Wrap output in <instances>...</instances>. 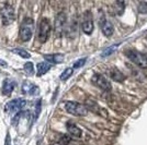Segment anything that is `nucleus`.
Here are the masks:
<instances>
[{
  "mask_svg": "<svg viewBox=\"0 0 147 145\" xmlns=\"http://www.w3.org/2000/svg\"><path fill=\"white\" fill-rule=\"evenodd\" d=\"M65 109L68 114L77 116V117H84V116L88 115V108L85 105L77 103V102H66Z\"/></svg>",
  "mask_w": 147,
  "mask_h": 145,
  "instance_id": "1",
  "label": "nucleus"
},
{
  "mask_svg": "<svg viewBox=\"0 0 147 145\" xmlns=\"http://www.w3.org/2000/svg\"><path fill=\"white\" fill-rule=\"evenodd\" d=\"M125 54L129 57V60L136 66H138L142 69H147V55L142 54L136 50H127Z\"/></svg>",
  "mask_w": 147,
  "mask_h": 145,
  "instance_id": "2",
  "label": "nucleus"
},
{
  "mask_svg": "<svg viewBox=\"0 0 147 145\" xmlns=\"http://www.w3.org/2000/svg\"><path fill=\"white\" fill-rule=\"evenodd\" d=\"M33 26H34L33 20L30 18L25 19L23 21V23L21 24L19 35H20V38L23 42H29L31 39V37L33 35Z\"/></svg>",
  "mask_w": 147,
  "mask_h": 145,
  "instance_id": "3",
  "label": "nucleus"
},
{
  "mask_svg": "<svg viewBox=\"0 0 147 145\" xmlns=\"http://www.w3.org/2000/svg\"><path fill=\"white\" fill-rule=\"evenodd\" d=\"M0 15H1V20H2V24H11L14 21V9L9 3H3L0 7Z\"/></svg>",
  "mask_w": 147,
  "mask_h": 145,
  "instance_id": "4",
  "label": "nucleus"
},
{
  "mask_svg": "<svg viewBox=\"0 0 147 145\" xmlns=\"http://www.w3.org/2000/svg\"><path fill=\"white\" fill-rule=\"evenodd\" d=\"M49 33H51V23L46 18H43L40 22L38 31H37V38L40 43L44 44L46 42L49 36Z\"/></svg>",
  "mask_w": 147,
  "mask_h": 145,
  "instance_id": "5",
  "label": "nucleus"
},
{
  "mask_svg": "<svg viewBox=\"0 0 147 145\" xmlns=\"http://www.w3.org/2000/svg\"><path fill=\"white\" fill-rule=\"evenodd\" d=\"M25 105H26V102L24 99H21V98L12 99L6 105V110L11 115H18L19 112H21V110L23 109Z\"/></svg>",
  "mask_w": 147,
  "mask_h": 145,
  "instance_id": "6",
  "label": "nucleus"
},
{
  "mask_svg": "<svg viewBox=\"0 0 147 145\" xmlns=\"http://www.w3.org/2000/svg\"><path fill=\"white\" fill-rule=\"evenodd\" d=\"M91 81L93 84L97 85L101 90H104V91H110L111 90V83L100 73L93 74L91 78Z\"/></svg>",
  "mask_w": 147,
  "mask_h": 145,
  "instance_id": "7",
  "label": "nucleus"
},
{
  "mask_svg": "<svg viewBox=\"0 0 147 145\" xmlns=\"http://www.w3.org/2000/svg\"><path fill=\"white\" fill-rule=\"evenodd\" d=\"M81 29L82 32L86 35H91L93 32V21H92V14L89 11L85 13V18H84V22L81 24Z\"/></svg>",
  "mask_w": 147,
  "mask_h": 145,
  "instance_id": "8",
  "label": "nucleus"
},
{
  "mask_svg": "<svg viewBox=\"0 0 147 145\" xmlns=\"http://www.w3.org/2000/svg\"><path fill=\"white\" fill-rule=\"evenodd\" d=\"M21 90H22V93L24 95H37L38 94V87H37L35 84H33L30 81H24L22 83V86H21Z\"/></svg>",
  "mask_w": 147,
  "mask_h": 145,
  "instance_id": "9",
  "label": "nucleus"
},
{
  "mask_svg": "<svg viewBox=\"0 0 147 145\" xmlns=\"http://www.w3.org/2000/svg\"><path fill=\"white\" fill-rule=\"evenodd\" d=\"M66 23V14L64 12H59L57 14V17L55 19V34L57 36H61L63 29H64V25Z\"/></svg>",
  "mask_w": 147,
  "mask_h": 145,
  "instance_id": "10",
  "label": "nucleus"
},
{
  "mask_svg": "<svg viewBox=\"0 0 147 145\" xmlns=\"http://www.w3.org/2000/svg\"><path fill=\"white\" fill-rule=\"evenodd\" d=\"M100 26H101V31L103 33L104 36L110 37L113 35V32H114V27L111 22H109L108 20H105L104 18H102V20L100 21Z\"/></svg>",
  "mask_w": 147,
  "mask_h": 145,
  "instance_id": "11",
  "label": "nucleus"
},
{
  "mask_svg": "<svg viewBox=\"0 0 147 145\" xmlns=\"http://www.w3.org/2000/svg\"><path fill=\"white\" fill-rule=\"evenodd\" d=\"M66 128H67V131L69 132V134L75 136V138H80L82 134V131L80 130V128L71 121H68L66 123Z\"/></svg>",
  "mask_w": 147,
  "mask_h": 145,
  "instance_id": "12",
  "label": "nucleus"
},
{
  "mask_svg": "<svg viewBox=\"0 0 147 145\" xmlns=\"http://www.w3.org/2000/svg\"><path fill=\"white\" fill-rule=\"evenodd\" d=\"M65 56L63 54H52V55H44V59L49 63H61L64 61Z\"/></svg>",
  "mask_w": 147,
  "mask_h": 145,
  "instance_id": "13",
  "label": "nucleus"
},
{
  "mask_svg": "<svg viewBox=\"0 0 147 145\" xmlns=\"http://www.w3.org/2000/svg\"><path fill=\"white\" fill-rule=\"evenodd\" d=\"M109 75L113 81H117V82H123L125 80V75L117 68H112L109 71Z\"/></svg>",
  "mask_w": 147,
  "mask_h": 145,
  "instance_id": "14",
  "label": "nucleus"
},
{
  "mask_svg": "<svg viewBox=\"0 0 147 145\" xmlns=\"http://www.w3.org/2000/svg\"><path fill=\"white\" fill-rule=\"evenodd\" d=\"M51 68H52V65L49 63V62H46V61L37 63V66H36L37 76H42V75H44L45 73H47Z\"/></svg>",
  "mask_w": 147,
  "mask_h": 145,
  "instance_id": "15",
  "label": "nucleus"
},
{
  "mask_svg": "<svg viewBox=\"0 0 147 145\" xmlns=\"http://www.w3.org/2000/svg\"><path fill=\"white\" fill-rule=\"evenodd\" d=\"M13 88H14V82L11 81V80L7 79L3 82V85H2V94L8 96V95H10L12 93Z\"/></svg>",
  "mask_w": 147,
  "mask_h": 145,
  "instance_id": "16",
  "label": "nucleus"
},
{
  "mask_svg": "<svg viewBox=\"0 0 147 145\" xmlns=\"http://www.w3.org/2000/svg\"><path fill=\"white\" fill-rule=\"evenodd\" d=\"M120 46V44H114V45H112V46H110V47H108V48H105L102 51V54H101V57H107V56H110V55H112L115 50H117V48Z\"/></svg>",
  "mask_w": 147,
  "mask_h": 145,
  "instance_id": "17",
  "label": "nucleus"
},
{
  "mask_svg": "<svg viewBox=\"0 0 147 145\" xmlns=\"http://www.w3.org/2000/svg\"><path fill=\"white\" fill-rule=\"evenodd\" d=\"M73 72H74L73 68H67V69H65V71H64V72L61 74L59 79H61V81H66V80H68L69 78H70V76H71Z\"/></svg>",
  "mask_w": 147,
  "mask_h": 145,
  "instance_id": "18",
  "label": "nucleus"
},
{
  "mask_svg": "<svg viewBox=\"0 0 147 145\" xmlns=\"http://www.w3.org/2000/svg\"><path fill=\"white\" fill-rule=\"evenodd\" d=\"M13 53L19 55V56H21V57H22V58H24V59H29V58H31V55L29 54L26 50H24V49H22V48L13 49Z\"/></svg>",
  "mask_w": 147,
  "mask_h": 145,
  "instance_id": "19",
  "label": "nucleus"
},
{
  "mask_svg": "<svg viewBox=\"0 0 147 145\" xmlns=\"http://www.w3.org/2000/svg\"><path fill=\"white\" fill-rule=\"evenodd\" d=\"M124 9H125V3L123 1H117L115 2V11H117V13L119 15L123 14Z\"/></svg>",
  "mask_w": 147,
  "mask_h": 145,
  "instance_id": "20",
  "label": "nucleus"
},
{
  "mask_svg": "<svg viewBox=\"0 0 147 145\" xmlns=\"http://www.w3.org/2000/svg\"><path fill=\"white\" fill-rule=\"evenodd\" d=\"M23 69H24V72L29 75H32L34 73V66L32 62H26L23 66Z\"/></svg>",
  "mask_w": 147,
  "mask_h": 145,
  "instance_id": "21",
  "label": "nucleus"
},
{
  "mask_svg": "<svg viewBox=\"0 0 147 145\" xmlns=\"http://www.w3.org/2000/svg\"><path fill=\"white\" fill-rule=\"evenodd\" d=\"M70 138L68 136V135H66V134H64V135H61V139H59V141H58V143L61 145H68L69 143H70Z\"/></svg>",
  "mask_w": 147,
  "mask_h": 145,
  "instance_id": "22",
  "label": "nucleus"
},
{
  "mask_svg": "<svg viewBox=\"0 0 147 145\" xmlns=\"http://www.w3.org/2000/svg\"><path fill=\"white\" fill-rule=\"evenodd\" d=\"M86 61H87V58H82V59H79V60H77L76 62H75V63H74L73 69H78V68H81L82 66H85Z\"/></svg>",
  "mask_w": 147,
  "mask_h": 145,
  "instance_id": "23",
  "label": "nucleus"
},
{
  "mask_svg": "<svg viewBox=\"0 0 147 145\" xmlns=\"http://www.w3.org/2000/svg\"><path fill=\"white\" fill-rule=\"evenodd\" d=\"M40 112H41V99H38L37 100L36 105H35V115H34V120H36L38 115H40Z\"/></svg>",
  "mask_w": 147,
  "mask_h": 145,
  "instance_id": "24",
  "label": "nucleus"
},
{
  "mask_svg": "<svg viewBox=\"0 0 147 145\" xmlns=\"http://www.w3.org/2000/svg\"><path fill=\"white\" fill-rule=\"evenodd\" d=\"M138 12L147 13V2H141L138 6Z\"/></svg>",
  "mask_w": 147,
  "mask_h": 145,
  "instance_id": "25",
  "label": "nucleus"
},
{
  "mask_svg": "<svg viewBox=\"0 0 147 145\" xmlns=\"http://www.w3.org/2000/svg\"><path fill=\"white\" fill-rule=\"evenodd\" d=\"M5 145H11V138H10V134H9V133H7V135H6Z\"/></svg>",
  "mask_w": 147,
  "mask_h": 145,
  "instance_id": "26",
  "label": "nucleus"
},
{
  "mask_svg": "<svg viewBox=\"0 0 147 145\" xmlns=\"http://www.w3.org/2000/svg\"><path fill=\"white\" fill-rule=\"evenodd\" d=\"M0 66L6 67L7 66V62H6V61H3V60H1V59H0Z\"/></svg>",
  "mask_w": 147,
  "mask_h": 145,
  "instance_id": "27",
  "label": "nucleus"
}]
</instances>
